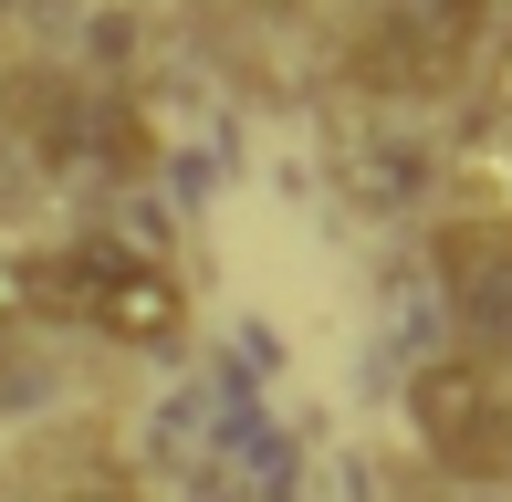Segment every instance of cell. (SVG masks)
<instances>
[{"mask_svg":"<svg viewBox=\"0 0 512 502\" xmlns=\"http://www.w3.org/2000/svg\"><path fill=\"white\" fill-rule=\"evenodd\" d=\"M21 293H32V314H53V325L74 335H105V346H178L189 335V293H178V272L157 262V251L136 241H53L21 262Z\"/></svg>","mask_w":512,"mask_h":502,"instance_id":"cell-1","label":"cell"},{"mask_svg":"<svg viewBox=\"0 0 512 502\" xmlns=\"http://www.w3.org/2000/svg\"><path fill=\"white\" fill-rule=\"evenodd\" d=\"M492 11L502 0H377L345 74H356V95H398V105L450 95V84H471L481 42H492Z\"/></svg>","mask_w":512,"mask_h":502,"instance_id":"cell-2","label":"cell"},{"mask_svg":"<svg viewBox=\"0 0 512 502\" xmlns=\"http://www.w3.org/2000/svg\"><path fill=\"white\" fill-rule=\"evenodd\" d=\"M408 429L450 482H512V387L492 356H429L408 377Z\"/></svg>","mask_w":512,"mask_h":502,"instance_id":"cell-3","label":"cell"},{"mask_svg":"<svg viewBox=\"0 0 512 502\" xmlns=\"http://www.w3.org/2000/svg\"><path fill=\"white\" fill-rule=\"evenodd\" d=\"M429 262H439V304L471 335V356L512 367V220H450Z\"/></svg>","mask_w":512,"mask_h":502,"instance_id":"cell-4","label":"cell"},{"mask_svg":"<svg viewBox=\"0 0 512 502\" xmlns=\"http://www.w3.org/2000/svg\"><path fill=\"white\" fill-rule=\"evenodd\" d=\"M63 502H115V492H63Z\"/></svg>","mask_w":512,"mask_h":502,"instance_id":"cell-5","label":"cell"}]
</instances>
